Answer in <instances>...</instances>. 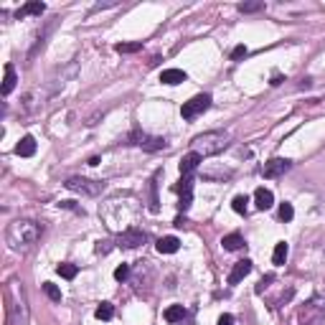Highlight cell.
<instances>
[{"mask_svg": "<svg viewBox=\"0 0 325 325\" xmlns=\"http://www.w3.org/2000/svg\"><path fill=\"white\" fill-rule=\"evenodd\" d=\"M5 315H8V325H28L31 310H28V300H26V290L21 282H10L5 287Z\"/></svg>", "mask_w": 325, "mask_h": 325, "instance_id": "6da1fadb", "label": "cell"}, {"mask_svg": "<svg viewBox=\"0 0 325 325\" xmlns=\"http://www.w3.org/2000/svg\"><path fill=\"white\" fill-rule=\"evenodd\" d=\"M41 236V226L36 221H28V218H18L13 221L8 226V234L5 239L10 244V249H16V252H26V249H31Z\"/></svg>", "mask_w": 325, "mask_h": 325, "instance_id": "7a4b0ae2", "label": "cell"}, {"mask_svg": "<svg viewBox=\"0 0 325 325\" xmlns=\"http://www.w3.org/2000/svg\"><path fill=\"white\" fill-rule=\"evenodd\" d=\"M229 145V135L226 132H203L193 140V153H198L201 158L209 155H218L221 150H226Z\"/></svg>", "mask_w": 325, "mask_h": 325, "instance_id": "3957f363", "label": "cell"}, {"mask_svg": "<svg viewBox=\"0 0 325 325\" xmlns=\"http://www.w3.org/2000/svg\"><path fill=\"white\" fill-rule=\"evenodd\" d=\"M66 188L74 190V193H84V196H99L105 190V183L99 181H89V178H81V175H71L66 181Z\"/></svg>", "mask_w": 325, "mask_h": 325, "instance_id": "277c9868", "label": "cell"}, {"mask_svg": "<svg viewBox=\"0 0 325 325\" xmlns=\"http://www.w3.org/2000/svg\"><path fill=\"white\" fill-rule=\"evenodd\" d=\"M209 107H211V94H196L193 99L183 102L181 114H183V120H196V117L203 114Z\"/></svg>", "mask_w": 325, "mask_h": 325, "instance_id": "5b68a950", "label": "cell"}, {"mask_svg": "<svg viewBox=\"0 0 325 325\" xmlns=\"http://www.w3.org/2000/svg\"><path fill=\"white\" fill-rule=\"evenodd\" d=\"M130 142H132V145H140L142 150H150V153L162 150V147L168 145L162 137H150V135H145V132H140V130H135V132L130 135Z\"/></svg>", "mask_w": 325, "mask_h": 325, "instance_id": "8992f818", "label": "cell"}, {"mask_svg": "<svg viewBox=\"0 0 325 325\" xmlns=\"http://www.w3.org/2000/svg\"><path fill=\"white\" fill-rule=\"evenodd\" d=\"M145 231L142 229H127V231H122L120 236H117V246H122V249H135V246H140V244H145Z\"/></svg>", "mask_w": 325, "mask_h": 325, "instance_id": "52a82bcc", "label": "cell"}, {"mask_svg": "<svg viewBox=\"0 0 325 325\" xmlns=\"http://www.w3.org/2000/svg\"><path fill=\"white\" fill-rule=\"evenodd\" d=\"M290 165H292V162L285 160V158H272V160L264 162L262 175H264V178H279V175H285L290 170Z\"/></svg>", "mask_w": 325, "mask_h": 325, "instance_id": "ba28073f", "label": "cell"}, {"mask_svg": "<svg viewBox=\"0 0 325 325\" xmlns=\"http://www.w3.org/2000/svg\"><path fill=\"white\" fill-rule=\"evenodd\" d=\"M249 272H252V262H249V259L236 262V264H234V270H231V274H229V285H239Z\"/></svg>", "mask_w": 325, "mask_h": 325, "instance_id": "9c48e42d", "label": "cell"}, {"mask_svg": "<svg viewBox=\"0 0 325 325\" xmlns=\"http://www.w3.org/2000/svg\"><path fill=\"white\" fill-rule=\"evenodd\" d=\"M201 155L198 153H188V155H183L181 158V162H178V170H181V175H190V173H193L198 165H201Z\"/></svg>", "mask_w": 325, "mask_h": 325, "instance_id": "30bf717a", "label": "cell"}, {"mask_svg": "<svg viewBox=\"0 0 325 325\" xmlns=\"http://www.w3.org/2000/svg\"><path fill=\"white\" fill-rule=\"evenodd\" d=\"M160 81L168 84V86L183 84V81H186V71H183V69H165V71L160 74Z\"/></svg>", "mask_w": 325, "mask_h": 325, "instance_id": "8fae6325", "label": "cell"}, {"mask_svg": "<svg viewBox=\"0 0 325 325\" xmlns=\"http://www.w3.org/2000/svg\"><path fill=\"white\" fill-rule=\"evenodd\" d=\"M254 201H257V209L267 211V209H272L274 196H272V190H270V188H257V190H254Z\"/></svg>", "mask_w": 325, "mask_h": 325, "instance_id": "7c38bea8", "label": "cell"}, {"mask_svg": "<svg viewBox=\"0 0 325 325\" xmlns=\"http://www.w3.org/2000/svg\"><path fill=\"white\" fill-rule=\"evenodd\" d=\"M43 10H46V5H43L41 0H31V3H26V5L16 13V18L21 21V18H26V16H41Z\"/></svg>", "mask_w": 325, "mask_h": 325, "instance_id": "4fadbf2b", "label": "cell"}, {"mask_svg": "<svg viewBox=\"0 0 325 325\" xmlns=\"http://www.w3.org/2000/svg\"><path fill=\"white\" fill-rule=\"evenodd\" d=\"M178 246H181V242L175 239V236H162V239H158V252L160 254H175Z\"/></svg>", "mask_w": 325, "mask_h": 325, "instance_id": "5bb4252c", "label": "cell"}, {"mask_svg": "<svg viewBox=\"0 0 325 325\" xmlns=\"http://www.w3.org/2000/svg\"><path fill=\"white\" fill-rule=\"evenodd\" d=\"M16 69H13V64H5V79H3V89H0V92H3V97H8L13 89H16Z\"/></svg>", "mask_w": 325, "mask_h": 325, "instance_id": "9a60e30c", "label": "cell"}, {"mask_svg": "<svg viewBox=\"0 0 325 325\" xmlns=\"http://www.w3.org/2000/svg\"><path fill=\"white\" fill-rule=\"evenodd\" d=\"M16 153H18L21 158H31V155L36 153V140H33L31 135H26V137L16 145Z\"/></svg>", "mask_w": 325, "mask_h": 325, "instance_id": "2e32d148", "label": "cell"}, {"mask_svg": "<svg viewBox=\"0 0 325 325\" xmlns=\"http://www.w3.org/2000/svg\"><path fill=\"white\" fill-rule=\"evenodd\" d=\"M162 318H165L168 323H181L186 318V307L183 305H170L165 313H162Z\"/></svg>", "mask_w": 325, "mask_h": 325, "instance_id": "e0dca14e", "label": "cell"}, {"mask_svg": "<svg viewBox=\"0 0 325 325\" xmlns=\"http://www.w3.org/2000/svg\"><path fill=\"white\" fill-rule=\"evenodd\" d=\"M224 249L226 252H236V249H242L244 246V236L242 234H229V236H224Z\"/></svg>", "mask_w": 325, "mask_h": 325, "instance_id": "ac0fdd59", "label": "cell"}, {"mask_svg": "<svg viewBox=\"0 0 325 325\" xmlns=\"http://www.w3.org/2000/svg\"><path fill=\"white\" fill-rule=\"evenodd\" d=\"M287 254H290V246H287L285 242H279V244L274 246V254H272V262L277 264V267H282V264L287 262Z\"/></svg>", "mask_w": 325, "mask_h": 325, "instance_id": "d6986e66", "label": "cell"}, {"mask_svg": "<svg viewBox=\"0 0 325 325\" xmlns=\"http://www.w3.org/2000/svg\"><path fill=\"white\" fill-rule=\"evenodd\" d=\"M158 178H160V170L153 175V181H150V201H147V203H150V211L160 209V206H158Z\"/></svg>", "mask_w": 325, "mask_h": 325, "instance_id": "ffe728a7", "label": "cell"}, {"mask_svg": "<svg viewBox=\"0 0 325 325\" xmlns=\"http://www.w3.org/2000/svg\"><path fill=\"white\" fill-rule=\"evenodd\" d=\"M43 292L49 295V300H51V302H61V298H64L61 290H58L54 282H43Z\"/></svg>", "mask_w": 325, "mask_h": 325, "instance_id": "44dd1931", "label": "cell"}, {"mask_svg": "<svg viewBox=\"0 0 325 325\" xmlns=\"http://www.w3.org/2000/svg\"><path fill=\"white\" fill-rule=\"evenodd\" d=\"M97 320H112V315H114V307H112V302H102L99 307H97Z\"/></svg>", "mask_w": 325, "mask_h": 325, "instance_id": "7402d4cb", "label": "cell"}, {"mask_svg": "<svg viewBox=\"0 0 325 325\" xmlns=\"http://www.w3.org/2000/svg\"><path fill=\"white\" fill-rule=\"evenodd\" d=\"M56 272L61 274L64 279H74V277H77V272H79V267H77V264H58Z\"/></svg>", "mask_w": 325, "mask_h": 325, "instance_id": "603a6c76", "label": "cell"}, {"mask_svg": "<svg viewBox=\"0 0 325 325\" xmlns=\"http://www.w3.org/2000/svg\"><path fill=\"white\" fill-rule=\"evenodd\" d=\"M140 49H142V43H117V46H114L117 54H135Z\"/></svg>", "mask_w": 325, "mask_h": 325, "instance_id": "cb8c5ba5", "label": "cell"}, {"mask_svg": "<svg viewBox=\"0 0 325 325\" xmlns=\"http://www.w3.org/2000/svg\"><path fill=\"white\" fill-rule=\"evenodd\" d=\"M246 203H249L246 196H236V198L231 201V209H234L236 214H246Z\"/></svg>", "mask_w": 325, "mask_h": 325, "instance_id": "d4e9b609", "label": "cell"}, {"mask_svg": "<svg viewBox=\"0 0 325 325\" xmlns=\"http://www.w3.org/2000/svg\"><path fill=\"white\" fill-rule=\"evenodd\" d=\"M292 216H295V209H292V203H282V206H279V218H282V221H292Z\"/></svg>", "mask_w": 325, "mask_h": 325, "instance_id": "484cf974", "label": "cell"}, {"mask_svg": "<svg viewBox=\"0 0 325 325\" xmlns=\"http://www.w3.org/2000/svg\"><path fill=\"white\" fill-rule=\"evenodd\" d=\"M310 307H315V310H323L325 313V292H318L313 300H310Z\"/></svg>", "mask_w": 325, "mask_h": 325, "instance_id": "4316f807", "label": "cell"}, {"mask_svg": "<svg viewBox=\"0 0 325 325\" xmlns=\"http://www.w3.org/2000/svg\"><path fill=\"white\" fill-rule=\"evenodd\" d=\"M127 277H130V264H120V267L114 270V279L122 282V279H127Z\"/></svg>", "mask_w": 325, "mask_h": 325, "instance_id": "83f0119b", "label": "cell"}, {"mask_svg": "<svg viewBox=\"0 0 325 325\" xmlns=\"http://www.w3.org/2000/svg\"><path fill=\"white\" fill-rule=\"evenodd\" d=\"M262 8H264V3H242L239 5V13H257Z\"/></svg>", "mask_w": 325, "mask_h": 325, "instance_id": "f1b7e54d", "label": "cell"}, {"mask_svg": "<svg viewBox=\"0 0 325 325\" xmlns=\"http://www.w3.org/2000/svg\"><path fill=\"white\" fill-rule=\"evenodd\" d=\"M249 51H246V46H244V43H242V46H236L234 51H231V58H234V61H239V58H244Z\"/></svg>", "mask_w": 325, "mask_h": 325, "instance_id": "f546056e", "label": "cell"}, {"mask_svg": "<svg viewBox=\"0 0 325 325\" xmlns=\"http://www.w3.org/2000/svg\"><path fill=\"white\" fill-rule=\"evenodd\" d=\"M109 244H112V242H99V244H97V252H99V254H107L109 249H112Z\"/></svg>", "mask_w": 325, "mask_h": 325, "instance_id": "4dcf8cb0", "label": "cell"}, {"mask_svg": "<svg viewBox=\"0 0 325 325\" xmlns=\"http://www.w3.org/2000/svg\"><path fill=\"white\" fill-rule=\"evenodd\" d=\"M218 325H234V315H229V313H224L218 318Z\"/></svg>", "mask_w": 325, "mask_h": 325, "instance_id": "1f68e13d", "label": "cell"}, {"mask_svg": "<svg viewBox=\"0 0 325 325\" xmlns=\"http://www.w3.org/2000/svg\"><path fill=\"white\" fill-rule=\"evenodd\" d=\"M270 84H274V86L282 84V74H272V81H270Z\"/></svg>", "mask_w": 325, "mask_h": 325, "instance_id": "d6a6232c", "label": "cell"}, {"mask_svg": "<svg viewBox=\"0 0 325 325\" xmlns=\"http://www.w3.org/2000/svg\"><path fill=\"white\" fill-rule=\"evenodd\" d=\"M175 226L183 229V226H186V218H183V216H178V218H175Z\"/></svg>", "mask_w": 325, "mask_h": 325, "instance_id": "836d02e7", "label": "cell"}]
</instances>
